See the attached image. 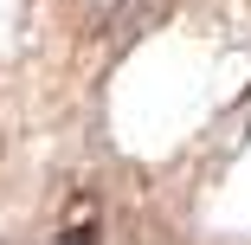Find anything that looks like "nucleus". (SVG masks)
I'll return each instance as SVG.
<instances>
[{"label": "nucleus", "mask_w": 251, "mask_h": 245, "mask_svg": "<svg viewBox=\"0 0 251 245\" xmlns=\"http://www.w3.org/2000/svg\"><path fill=\"white\" fill-rule=\"evenodd\" d=\"M52 245H97V226H71V232H58Z\"/></svg>", "instance_id": "1"}]
</instances>
